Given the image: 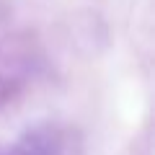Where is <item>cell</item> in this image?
Listing matches in <instances>:
<instances>
[{
  "label": "cell",
  "instance_id": "obj_1",
  "mask_svg": "<svg viewBox=\"0 0 155 155\" xmlns=\"http://www.w3.org/2000/svg\"><path fill=\"white\" fill-rule=\"evenodd\" d=\"M18 155H65V140L52 127L28 129L18 142Z\"/></svg>",
  "mask_w": 155,
  "mask_h": 155
}]
</instances>
